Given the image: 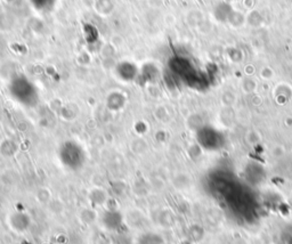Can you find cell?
Returning <instances> with one entry per match:
<instances>
[{"label": "cell", "mask_w": 292, "mask_h": 244, "mask_svg": "<svg viewBox=\"0 0 292 244\" xmlns=\"http://www.w3.org/2000/svg\"><path fill=\"white\" fill-rule=\"evenodd\" d=\"M11 91L13 97H15L16 100L24 104L34 103L35 95H37L34 91V85L30 84L24 78L22 79V84L21 79H16L15 81H13L11 86Z\"/></svg>", "instance_id": "obj_1"}, {"label": "cell", "mask_w": 292, "mask_h": 244, "mask_svg": "<svg viewBox=\"0 0 292 244\" xmlns=\"http://www.w3.org/2000/svg\"><path fill=\"white\" fill-rule=\"evenodd\" d=\"M198 140L201 146L206 150H217L223 145V137L218 130L214 128L203 127L198 131Z\"/></svg>", "instance_id": "obj_2"}, {"label": "cell", "mask_w": 292, "mask_h": 244, "mask_svg": "<svg viewBox=\"0 0 292 244\" xmlns=\"http://www.w3.org/2000/svg\"><path fill=\"white\" fill-rule=\"evenodd\" d=\"M257 88V81L254 80L252 78H245L243 81H242V89H243L244 93L247 94H251L254 93Z\"/></svg>", "instance_id": "obj_3"}]
</instances>
